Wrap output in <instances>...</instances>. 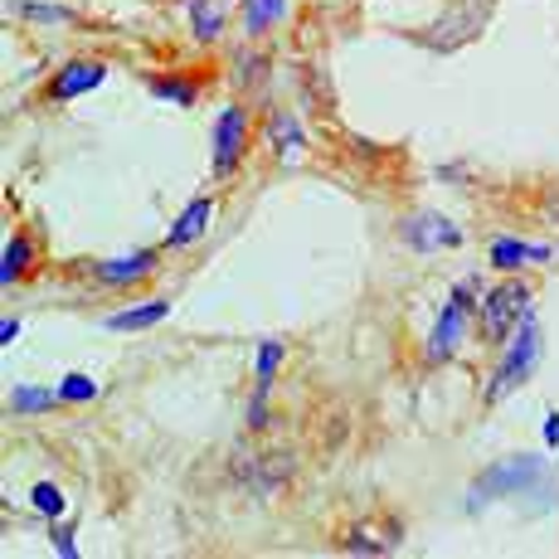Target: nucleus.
Instances as JSON below:
<instances>
[{"mask_svg":"<svg viewBox=\"0 0 559 559\" xmlns=\"http://www.w3.org/2000/svg\"><path fill=\"white\" fill-rule=\"evenodd\" d=\"M550 467H545L540 457H507L497 462V467H487L477 481H472V511H481L487 501H507V497H559L550 491Z\"/></svg>","mask_w":559,"mask_h":559,"instance_id":"obj_1","label":"nucleus"},{"mask_svg":"<svg viewBox=\"0 0 559 559\" xmlns=\"http://www.w3.org/2000/svg\"><path fill=\"white\" fill-rule=\"evenodd\" d=\"M20 336V321L15 317H5V321H0V341H5V346H10V341H15Z\"/></svg>","mask_w":559,"mask_h":559,"instance_id":"obj_26","label":"nucleus"},{"mask_svg":"<svg viewBox=\"0 0 559 559\" xmlns=\"http://www.w3.org/2000/svg\"><path fill=\"white\" fill-rule=\"evenodd\" d=\"M336 545L346 555H390V540H374V531H365V525H350Z\"/></svg>","mask_w":559,"mask_h":559,"instance_id":"obj_19","label":"nucleus"},{"mask_svg":"<svg viewBox=\"0 0 559 559\" xmlns=\"http://www.w3.org/2000/svg\"><path fill=\"white\" fill-rule=\"evenodd\" d=\"M258 136V112L243 98L224 103V112L214 117V180H234L239 166L253 152Z\"/></svg>","mask_w":559,"mask_h":559,"instance_id":"obj_4","label":"nucleus"},{"mask_svg":"<svg viewBox=\"0 0 559 559\" xmlns=\"http://www.w3.org/2000/svg\"><path fill=\"white\" fill-rule=\"evenodd\" d=\"M531 302H535L531 283L515 277V273L501 277L487 297H477V336H481V346H507V341L515 336V326L531 317Z\"/></svg>","mask_w":559,"mask_h":559,"instance_id":"obj_2","label":"nucleus"},{"mask_svg":"<svg viewBox=\"0 0 559 559\" xmlns=\"http://www.w3.org/2000/svg\"><path fill=\"white\" fill-rule=\"evenodd\" d=\"M287 10H293L287 0H239V35L249 39V45H263L287 20Z\"/></svg>","mask_w":559,"mask_h":559,"instance_id":"obj_14","label":"nucleus"},{"mask_svg":"<svg viewBox=\"0 0 559 559\" xmlns=\"http://www.w3.org/2000/svg\"><path fill=\"white\" fill-rule=\"evenodd\" d=\"M35 511H45V515L63 511V491L53 487V481H39V487H35Z\"/></svg>","mask_w":559,"mask_h":559,"instance_id":"obj_24","label":"nucleus"},{"mask_svg":"<svg viewBox=\"0 0 559 559\" xmlns=\"http://www.w3.org/2000/svg\"><path fill=\"white\" fill-rule=\"evenodd\" d=\"M273 428V408H267V390H253L249 400V433H267Z\"/></svg>","mask_w":559,"mask_h":559,"instance_id":"obj_23","label":"nucleus"},{"mask_svg":"<svg viewBox=\"0 0 559 559\" xmlns=\"http://www.w3.org/2000/svg\"><path fill=\"white\" fill-rule=\"evenodd\" d=\"M267 73H273V59H267V49L243 39V49L229 59V83H234L239 93H258V88L267 83Z\"/></svg>","mask_w":559,"mask_h":559,"instance_id":"obj_16","label":"nucleus"},{"mask_svg":"<svg viewBox=\"0 0 559 559\" xmlns=\"http://www.w3.org/2000/svg\"><path fill=\"white\" fill-rule=\"evenodd\" d=\"M550 443H559V414H550Z\"/></svg>","mask_w":559,"mask_h":559,"instance_id":"obj_27","label":"nucleus"},{"mask_svg":"<svg viewBox=\"0 0 559 559\" xmlns=\"http://www.w3.org/2000/svg\"><path fill=\"white\" fill-rule=\"evenodd\" d=\"M107 73H112V63L107 59H93V53H73V59H63L59 69L45 79V88H39V107H63L73 98H83V93L103 88Z\"/></svg>","mask_w":559,"mask_h":559,"instance_id":"obj_6","label":"nucleus"},{"mask_svg":"<svg viewBox=\"0 0 559 559\" xmlns=\"http://www.w3.org/2000/svg\"><path fill=\"white\" fill-rule=\"evenodd\" d=\"M160 253L166 249H132V253H117V258H98V263H88V277L98 287L127 293V287H142L160 273Z\"/></svg>","mask_w":559,"mask_h":559,"instance_id":"obj_8","label":"nucleus"},{"mask_svg":"<svg viewBox=\"0 0 559 559\" xmlns=\"http://www.w3.org/2000/svg\"><path fill=\"white\" fill-rule=\"evenodd\" d=\"M487 258H491L497 273H521V267H531V263H550L555 249H545V243H525V239H497L487 249Z\"/></svg>","mask_w":559,"mask_h":559,"instance_id":"obj_17","label":"nucleus"},{"mask_svg":"<svg viewBox=\"0 0 559 559\" xmlns=\"http://www.w3.org/2000/svg\"><path fill=\"white\" fill-rule=\"evenodd\" d=\"M535 365H540V321H535V311H531V317L515 326V336L501 346V360H497V370H491L487 390H481V404L511 400L521 384L535 380Z\"/></svg>","mask_w":559,"mask_h":559,"instance_id":"obj_3","label":"nucleus"},{"mask_svg":"<svg viewBox=\"0 0 559 559\" xmlns=\"http://www.w3.org/2000/svg\"><path fill=\"white\" fill-rule=\"evenodd\" d=\"M258 132H263V146L277 166H302L311 156V132H307L302 112H293V107H263Z\"/></svg>","mask_w":559,"mask_h":559,"instance_id":"obj_7","label":"nucleus"},{"mask_svg":"<svg viewBox=\"0 0 559 559\" xmlns=\"http://www.w3.org/2000/svg\"><path fill=\"white\" fill-rule=\"evenodd\" d=\"M283 356H287L283 341H263V346H258V356H253V390H267V394H273L277 370H283Z\"/></svg>","mask_w":559,"mask_h":559,"instance_id":"obj_18","label":"nucleus"},{"mask_svg":"<svg viewBox=\"0 0 559 559\" xmlns=\"http://www.w3.org/2000/svg\"><path fill=\"white\" fill-rule=\"evenodd\" d=\"M53 550L73 555V525H69V531H63V525H53Z\"/></svg>","mask_w":559,"mask_h":559,"instance_id":"obj_25","label":"nucleus"},{"mask_svg":"<svg viewBox=\"0 0 559 559\" xmlns=\"http://www.w3.org/2000/svg\"><path fill=\"white\" fill-rule=\"evenodd\" d=\"M98 400V384L88 374H63L59 380V404H93Z\"/></svg>","mask_w":559,"mask_h":559,"instance_id":"obj_21","label":"nucleus"},{"mask_svg":"<svg viewBox=\"0 0 559 559\" xmlns=\"http://www.w3.org/2000/svg\"><path fill=\"white\" fill-rule=\"evenodd\" d=\"M20 15L35 20V25H79V15H73L69 5H39V0H25Z\"/></svg>","mask_w":559,"mask_h":559,"instance_id":"obj_20","label":"nucleus"},{"mask_svg":"<svg viewBox=\"0 0 559 559\" xmlns=\"http://www.w3.org/2000/svg\"><path fill=\"white\" fill-rule=\"evenodd\" d=\"M210 219H214V200H210V195H195V200L186 204V210L176 214V224H170V234L160 239V249H166V253H180V249H190V243H200L204 229H210Z\"/></svg>","mask_w":559,"mask_h":559,"instance_id":"obj_12","label":"nucleus"},{"mask_svg":"<svg viewBox=\"0 0 559 559\" xmlns=\"http://www.w3.org/2000/svg\"><path fill=\"white\" fill-rule=\"evenodd\" d=\"M59 404V390H15L10 394V408H15V414H45V408H53Z\"/></svg>","mask_w":559,"mask_h":559,"instance_id":"obj_22","label":"nucleus"},{"mask_svg":"<svg viewBox=\"0 0 559 559\" xmlns=\"http://www.w3.org/2000/svg\"><path fill=\"white\" fill-rule=\"evenodd\" d=\"M146 93L170 107H195L204 98V79L186 69H156V73H146Z\"/></svg>","mask_w":559,"mask_h":559,"instance_id":"obj_11","label":"nucleus"},{"mask_svg":"<svg viewBox=\"0 0 559 559\" xmlns=\"http://www.w3.org/2000/svg\"><path fill=\"white\" fill-rule=\"evenodd\" d=\"M394 229H400V239L408 243V249H418V253L457 249V243H462V229H457V224L443 219V214H433V210L400 214V219H394Z\"/></svg>","mask_w":559,"mask_h":559,"instance_id":"obj_10","label":"nucleus"},{"mask_svg":"<svg viewBox=\"0 0 559 559\" xmlns=\"http://www.w3.org/2000/svg\"><path fill=\"white\" fill-rule=\"evenodd\" d=\"M39 267H45V239H39L35 229H15L5 239V249H0V287L5 293H15L20 283H29V277H39Z\"/></svg>","mask_w":559,"mask_h":559,"instance_id":"obj_9","label":"nucleus"},{"mask_svg":"<svg viewBox=\"0 0 559 559\" xmlns=\"http://www.w3.org/2000/svg\"><path fill=\"white\" fill-rule=\"evenodd\" d=\"M186 20H190L195 45H219L224 29H229L239 15L229 10V0H186Z\"/></svg>","mask_w":559,"mask_h":559,"instance_id":"obj_13","label":"nucleus"},{"mask_svg":"<svg viewBox=\"0 0 559 559\" xmlns=\"http://www.w3.org/2000/svg\"><path fill=\"white\" fill-rule=\"evenodd\" d=\"M467 326H477V297H472L467 283H457L453 293H448L443 311H438L433 331H428L424 341V365H448L462 350V341H467Z\"/></svg>","mask_w":559,"mask_h":559,"instance_id":"obj_5","label":"nucleus"},{"mask_svg":"<svg viewBox=\"0 0 559 559\" xmlns=\"http://www.w3.org/2000/svg\"><path fill=\"white\" fill-rule=\"evenodd\" d=\"M170 317V297H146V302H132L122 311H112V317H103L107 331H122V336H136V331H152L156 321Z\"/></svg>","mask_w":559,"mask_h":559,"instance_id":"obj_15","label":"nucleus"}]
</instances>
